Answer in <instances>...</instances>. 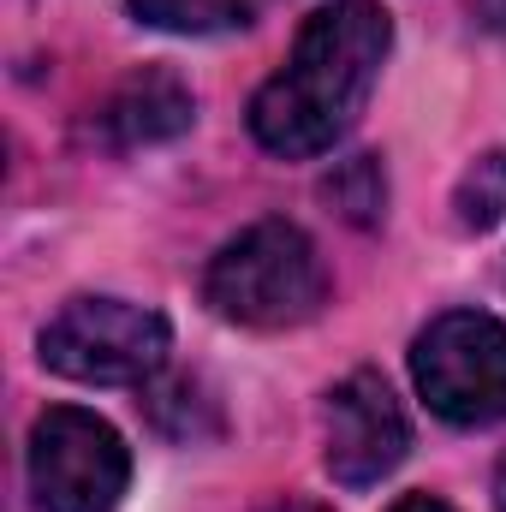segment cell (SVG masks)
Returning <instances> with one entry per match:
<instances>
[{"instance_id": "obj_6", "label": "cell", "mask_w": 506, "mask_h": 512, "mask_svg": "<svg viewBox=\"0 0 506 512\" xmlns=\"http://www.w3.org/2000/svg\"><path fill=\"white\" fill-rule=\"evenodd\" d=\"M322 447H328L322 459H328L334 483H346V489H370L399 471V459L411 453V423H405V405L393 399L381 370H352L328 393Z\"/></svg>"}, {"instance_id": "obj_12", "label": "cell", "mask_w": 506, "mask_h": 512, "mask_svg": "<svg viewBox=\"0 0 506 512\" xmlns=\"http://www.w3.org/2000/svg\"><path fill=\"white\" fill-rule=\"evenodd\" d=\"M268 512H328V507H316V501H274Z\"/></svg>"}, {"instance_id": "obj_9", "label": "cell", "mask_w": 506, "mask_h": 512, "mask_svg": "<svg viewBox=\"0 0 506 512\" xmlns=\"http://www.w3.org/2000/svg\"><path fill=\"white\" fill-rule=\"evenodd\" d=\"M453 209H459V227H471V233H483V227H495V221H501V215H506V149L483 155V161L459 179Z\"/></svg>"}, {"instance_id": "obj_4", "label": "cell", "mask_w": 506, "mask_h": 512, "mask_svg": "<svg viewBox=\"0 0 506 512\" xmlns=\"http://www.w3.org/2000/svg\"><path fill=\"white\" fill-rule=\"evenodd\" d=\"M131 453L96 411L54 405L30 429V495L42 512H114L126 495Z\"/></svg>"}, {"instance_id": "obj_13", "label": "cell", "mask_w": 506, "mask_h": 512, "mask_svg": "<svg viewBox=\"0 0 506 512\" xmlns=\"http://www.w3.org/2000/svg\"><path fill=\"white\" fill-rule=\"evenodd\" d=\"M495 507L506 512V453H501V471H495Z\"/></svg>"}, {"instance_id": "obj_1", "label": "cell", "mask_w": 506, "mask_h": 512, "mask_svg": "<svg viewBox=\"0 0 506 512\" xmlns=\"http://www.w3.org/2000/svg\"><path fill=\"white\" fill-rule=\"evenodd\" d=\"M387 42H393V24H387V12L376 0L322 6L298 30L292 60L256 90L251 102L256 143L286 155V161L334 149V137L352 131V120L364 114V102L376 90Z\"/></svg>"}, {"instance_id": "obj_10", "label": "cell", "mask_w": 506, "mask_h": 512, "mask_svg": "<svg viewBox=\"0 0 506 512\" xmlns=\"http://www.w3.org/2000/svg\"><path fill=\"white\" fill-rule=\"evenodd\" d=\"M387 512H453L447 501H435V495H405V501H393Z\"/></svg>"}, {"instance_id": "obj_5", "label": "cell", "mask_w": 506, "mask_h": 512, "mask_svg": "<svg viewBox=\"0 0 506 512\" xmlns=\"http://www.w3.org/2000/svg\"><path fill=\"white\" fill-rule=\"evenodd\" d=\"M161 358H167V322L126 298H72L42 328V364L72 382H143L161 370Z\"/></svg>"}, {"instance_id": "obj_7", "label": "cell", "mask_w": 506, "mask_h": 512, "mask_svg": "<svg viewBox=\"0 0 506 512\" xmlns=\"http://www.w3.org/2000/svg\"><path fill=\"white\" fill-rule=\"evenodd\" d=\"M191 126V90L173 78V72H137L126 78L108 108H102V131L120 143V149H137V143H167Z\"/></svg>"}, {"instance_id": "obj_8", "label": "cell", "mask_w": 506, "mask_h": 512, "mask_svg": "<svg viewBox=\"0 0 506 512\" xmlns=\"http://www.w3.org/2000/svg\"><path fill=\"white\" fill-rule=\"evenodd\" d=\"M131 18L173 36H221L251 24V0H126Z\"/></svg>"}, {"instance_id": "obj_11", "label": "cell", "mask_w": 506, "mask_h": 512, "mask_svg": "<svg viewBox=\"0 0 506 512\" xmlns=\"http://www.w3.org/2000/svg\"><path fill=\"white\" fill-rule=\"evenodd\" d=\"M477 12H483V24H495V30H506V0H471Z\"/></svg>"}, {"instance_id": "obj_2", "label": "cell", "mask_w": 506, "mask_h": 512, "mask_svg": "<svg viewBox=\"0 0 506 512\" xmlns=\"http://www.w3.org/2000/svg\"><path fill=\"white\" fill-rule=\"evenodd\" d=\"M203 292L239 328H298L322 310L328 268L292 221H256L215 251Z\"/></svg>"}, {"instance_id": "obj_3", "label": "cell", "mask_w": 506, "mask_h": 512, "mask_svg": "<svg viewBox=\"0 0 506 512\" xmlns=\"http://www.w3.org/2000/svg\"><path fill=\"white\" fill-rule=\"evenodd\" d=\"M411 376L429 411L459 429L506 417V322L483 310L435 316L411 346Z\"/></svg>"}]
</instances>
